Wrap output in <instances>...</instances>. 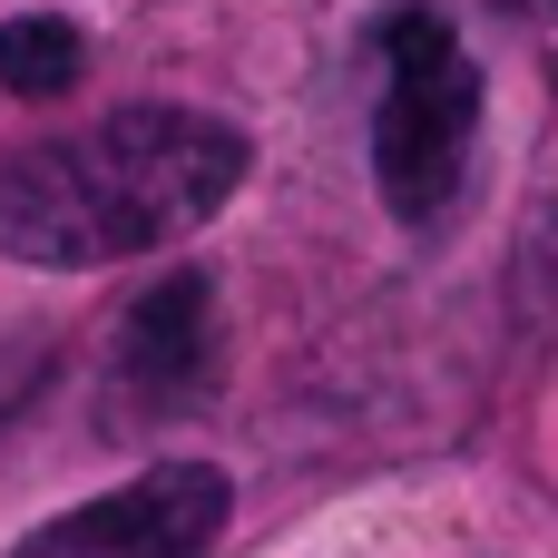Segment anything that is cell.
Segmentation results:
<instances>
[{
    "label": "cell",
    "mask_w": 558,
    "mask_h": 558,
    "mask_svg": "<svg viewBox=\"0 0 558 558\" xmlns=\"http://www.w3.org/2000/svg\"><path fill=\"white\" fill-rule=\"evenodd\" d=\"M88 69V29L59 20V10H29V20H0V88L10 98H69Z\"/></svg>",
    "instance_id": "5b68a950"
},
{
    "label": "cell",
    "mask_w": 558,
    "mask_h": 558,
    "mask_svg": "<svg viewBox=\"0 0 558 558\" xmlns=\"http://www.w3.org/2000/svg\"><path fill=\"white\" fill-rule=\"evenodd\" d=\"M226 510H235V490L216 461H157L59 520H39L10 558H206Z\"/></svg>",
    "instance_id": "3957f363"
},
{
    "label": "cell",
    "mask_w": 558,
    "mask_h": 558,
    "mask_svg": "<svg viewBox=\"0 0 558 558\" xmlns=\"http://www.w3.org/2000/svg\"><path fill=\"white\" fill-rule=\"evenodd\" d=\"M245 167H255L245 128L206 108H108L88 128L29 137L0 167V255L49 275L157 255L196 235L245 186Z\"/></svg>",
    "instance_id": "6da1fadb"
},
{
    "label": "cell",
    "mask_w": 558,
    "mask_h": 558,
    "mask_svg": "<svg viewBox=\"0 0 558 558\" xmlns=\"http://www.w3.org/2000/svg\"><path fill=\"white\" fill-rule=\"evenodd\" d=\"M510 10H530V20H558V0H510Z\"/></svg>",
    "instance_id": "52a82bcc"
},
{
    "label": "cell",
    "mask_w": 558,
    "mask_h": 558,
    "mask_svg": "<svg viewBox=\"0 0 558 558\" xmlns=\"http://www.w3.org/2000/svg\"><path fill=\"white\" fill-rule=\"evenodd\" d=\"M216 353H226V324H216V284L196 265H177L167 284H147L108 343V392L128 422H177L216 392Z\"/></svg>",
    "instance_id": "277c9868"
},
{
    "label": "cell",
    "mask_w": 558,
    "mask_h": 558,
    "mask_svg": "<svg viewBox=\"0 0 558 558\" xmlns=\"http://www.w3.org/2000/svg\"><path fill=\"white\" fill-rule=\"evenodd\" d=\"M481 167V59L432 0H402L383 20V88H373V186L392 226L432 235Z\"/></svg>",
    "instance_id": "7a4b0ae2"
},
{
    "label": "cell",
    "mask_w": 558,
    "mask_h": 558,
    "mask_svg": "<svg viewBox=\"0 0 558 558\" xmlns=\"http://www.w3.org/2000/svg\"><path fill=\"white\" fill-rule=\"evenodd\" d=\"M530 255H539V275H549V294H558V206L539 216V235H530Z\"/></svg>",
    "instance_id": "8992f818"
}]
</instances>
